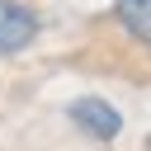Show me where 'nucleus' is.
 Masks as SVG:
<instances>
[{"label": "nucleus", "instance_id": "2", "mask_svg": "<svg viewBox=\"0 0 151 151\" xmlns=\"http://www.w3.org/2000/svg\"><path fill=\"white\" fill-rule=\"evenodd\" d=\"M38 14L28 9V5H19V0H0V57H14V52H24L33 38H38Z\"/></svg>", "mask_w": 151, "mask_h": 151}, {"label": "nucleus", "instance_id": "3", "mask_svg": "<svg viewBox=\"0 0 151 151\" xmlns=\"http://www.w3.org/2000/svg\"><path fill=\"white\" fill-rule=\"evenodd\" d=\"M113 14L142 47H151V0H113Z\"/></svg>", "mask_w": 151, "mask_h": 151}, {"label": "nucleus", "instance_id": "1", "mask_svg": "<svg viewBox=\"0 0 151 151\" xmlns=\"http://www.w3.org/2000/svg\"><path fill=\"white\" fill-rule=\"evenodd\" d=\"M66 118H71L85 137H94V142H113V137L123 132V113H118L109 99H99V94H80V99L66 109Z\"/></svg>", "mask_w": 151, "mask_h": 151}]
</instances>
